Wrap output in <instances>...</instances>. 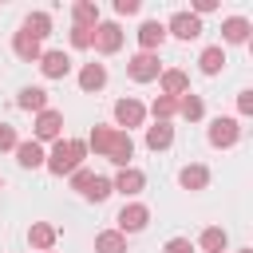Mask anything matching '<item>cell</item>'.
<instances>
[{
	"instance_id": "6da1fadb",
	"label": "cell",
	"mask_w": 253,
	"mask_h": 253,
	"mask_svg": "<svg viewBox=\"0 0 253 253\" xmlns=\"http://www.w3.org/2000/svg\"><path fill=\"white\" fill-rule=\"evenodd\" d=\"M87 150L103 154V158L115 162V166H126L130 154H134V142H130V134L119 130V126H95L91 138H87Z\"/></svg>"
},
{
	"instance_id": "7a4b0ae2",
	"label": "cell",
	"mask_w": 253,
	"mask_h": 253,
	"mask_svg": "<svg viewBox=\"0 0 253 253\" xmlns=\"http://www.w3.org/2000/svg\"><path fill=\"white\" fill-rule=\"evenodd\" d=\"M83 158H87V142H83V138H55L51 154L43 158V166L63 178V174H75Z\"/></svg>"
},
{
	"instance_id": "3957f363",
	"label": "cell",
	"mask_w": 253,
	"mask_h": 253,
	"mask_svg": "<svg viewBox=\"0 0 253 253\" xmlns=\"http://www.w3.org/2000/svg\"><path fill=\"white\" fill-rule=\"evenodd\" d=\"M126 71H130V79L150 83V79H158V75H162V63H158V55H154V51H138V55H130V59H126Z\"/></svg>"
},
{
	"instance_id": "277c9868",
	"label": "cell",
	"mask_w": 253,
	"mask_h": 253,
	"mask_svg": "<svg viewBox=\"0 0 253 253\" xmlns=\"http://www.w3.org/2000/svg\"><path fill=\"white\" fill-rule=\"evenodd\" d=\"M91 47H99L103 55H115V51L123 47V28L111 24V20H99V24H95V40H91Z\"/></svg>"
},
{
	"instance_id": "5b68a950",
	"label": "cell",
	"mask_w": 253,
	"mask_h": 253,
	"mask_svg": "<svg viewBox=\"0 0 253 253\" xmlns=\"http://www.w3.org/2000/svg\"><path fill=\"white\" fill-rule=\"evenodd\" d=\"M237 138H241V123H237V119H213V123H210V146L229 150Z\"/></svg>"
},
{
	"instance_id": "8992f818",
	"label": "cell",
	"mask_w": 253,
	"mask_h": 253,
	"mask_svg": "<svg viewBox=\"0 0 253 253\" xmlns=\"http://www.w3.org/2000/svg\"><path fill=\"white\" fill-rule=\"evenodd\" d=\"M146 221H150V210H146L142 202H130V206H123V210H119V233H123V237H126V233L146 229Z\"/></svg>"
},
{
	"instance_id": "52a82bcc",
	"label": "cell",
	"mask_w": 253,
	"mask_h": 253,
	"mask_svg": "<svg viewBox=\"0 0 253 253\" xmlns=\"http://www.w3.org/2000/svg\"><path fill=\"white\" fill-rule=\"evenodd\" d=\"M142 119H146V107L138 103V99H119L115 103V123L119 126H126V134H130V126H142Z\"/></svg>"
},
{
	"instance_id": "ba28073f",
	"label": "cell",
	"mask_w": 253,
	"mask_h": 253,
	"mask_svg": "<svg viewBox=\"0 0 253 253\" xmlns=\"http://www.w3.org/2000/svg\"><path fill=\"white\" fill-rule=\"evenodd\" d=\"M166 32L178 36V40H198V36H202V20H198L194 12H174L170 24H166Z\"/></svg>"
},
{
	"instance_id": "9c48e42d",
	"label": "cell",
	"mask_w": 253,
	"mask_h": 253,
	"mask_svg": "<svg viewBox=\"0 0 253 253\" xmlns=\"http://www.w3.org/2000/svg\"><path fill=\"white\" fill-rule=\"evenodd\" d=\"M59 130H63V115L59 111H40L36 115V142H51V138H59Z\"/></svg>"
},
{
	"instance_id": "30bf717a",
	"label": "cell",
	"mask_w": 253,
	"mask_h": 253,
	"mask_svg": "<svg viewBox=\"0 0 253 253\" xmlns=\"http://www.w3.org/2000/svg\"><path fill=\"white\" fill-rule=\"evenodd\" d=\"M142 186H146V174H142V170H134V166H123V170H119V178L111 182V190H119V194H126V198L142 194Z\"/></svg>"
},
{
	"instance_id": "8fae6325",
	"label": "cell",
	"mask_w": 253,
	"mask_h": 253,
	"mask_svg": "<svg viewBox=\"0 0 253 253\" xmlns=\"http://www.w3.org/2000/svg\"><path fill=\"white\" fill-rule=\"evenodd\" d=\"M40 71H43L47 79H63V75L71 71V55H67V51H43V55H40Z\"/></svg>"
},
{
	"instance_id": "7c38bea8",
	"label": "cell",
	"mask_w": 253,
	"mask_h": 253,
	"mask_svg": "<svg viewBox=\"0 0 253 253\" xmlns=\"http://www.w3.org/2000/svg\"><path fill=\"white\" fill-rule=\"evenodd\" d=\"M12 51H16L24 63H40V55H43V51H40V40H32L28 32H16V36H12Z\"/></svg>"
},
{
	"instance_id": "4fadbf2b",
	"label": "cell",
	"mask_w": 253,
	"mask_h": 253,
	"mask_svg": "<svg viewBox=\"0 0 253 253\" xmlns=\"http://www.w3.org/2000/svg\"><path fill=\"white\" fill-rule=\"evenodd\" d=\"M158 83H162V95H170V99H178V95H186V91H190V79H186V71H178V67L162 71V75H158Z\"/></svg>"
},
{
	"instance_id": "5bb4252c",
	"label": "cell",
	"mask_w": 253,
	"mask_h": 253,
	"mask_svg": "<svg viewBox=\"0 0 253 253\" xmlns=\"http://www.w3.org/2000/svg\"><path fill=\"white\" fill-rule=\"evenodd\" d=\"M43 158H47V154H43V146H40L36 138H32V142H16V162H20L24 170H36V166H43Z\"/></svg>"
},
{
	"instance_id": "9a60e30c",
	"label": "cell",
	"mask_w": 253,
	"mask_h": 253,
	"mask_svg": "<svg viewBox=\"0 0 253 253\" xmlns=\"http://www.w3.org/2000/svg\"><path fill=\"white\" fill-rule=\"evenodd\" d=\"M221 40H225V43H245V40H249V20H245V16L221 20Z\"/></svg>"
},
{
	"instance_id": "2e32d148",
	"label": "cell",
	"mask_w": 253,
	"mask_h": 253,
	"mask_svg": "<svg viewBox=\"0 0 253 253\" xmlns=\"http://www.w3.org/2000/svg\"><path fill=\"white\" fill-rule=\"evenodd\" d=\"M162 40H166V24H158V20H146V24L138 28V43H142V51H154V47H162Z\"/></svg>"
},
{
	"instance_id": "e0dca14e",
	"label": "cell",
	"mask_w": 253,
	"mask_h": 253,
	"mask_svg": "<svg viewBox=\"0 0 253 253\" xmlns=\"http://www.w3.org/2000/svg\"><path fill=\"white\" fill-rule=\"evenodd\" d=\"M71 20H75V28H95V24H99V4H95V0L71 4Z\"/></svg>"
},
{
	"instance_id": "ac0fdd59",
	"label": "cell",
	"mask_w": 253,
	"mask_h": 253,
	"mask_svg": "<svg viewBox=\"0 0 253 253\" xmlns=\"http://www.w3.org/2000/svg\"><path fill=\"white\" fill-rule=\"evenodd\" d=\"M178 182H182V190H206L210 186V170L206 166H182V174H178Z\"/></svg>"
},
{
	"instance_id": "d6986e66",
	"label": "cell",
	"mask_w": 253,
	"mask_h": 253,
	"mask_svg": "<svg viewBox=\"0 0 253 253\" xmlns=\"http://www.w3.org/2000/svg\"><path fill=\"white\" fill-rule=\"evenodd\" d=\"M28 241H32L36 249L51 253V245H55V225H47V221H32V229H28Z\"/></svg>"
},
{
	"instance_id": "ffe728a7",
	"label": "cell",
	"mask_w": 253,
	"mask_h": 253,
	"mask_svg": "<svg viewBox=\"0 0 253 253\" xmlns=\"http://www.w3.org/2000/svg\"><path fill=\"white\" fill-rule=\"evenodd\" d=\"M95 253H126V237L119 229H103L95 233Z\"/></svg>"
},
{
	"instance_id": "44dd1931",
	"label": "cell",
	"mask_w": 253,
	"mask_h": 253,
	"mask_svg": "<svg viewBox=\"0 0 253 253\" xmlns=\"http://www.w3.org/2000/svg\"><path fill=\"white\" fill-rule=\"evenodd\" d=\"M107 83V67L103 63H83V71H79V87L83 91H99Z\"/></svg>"
},
{
	"instance_id": "7402d4cb",
	"label": "cell",
	"mask_w": 253,
	"mask_h": 253,
	"mask_svg": "<svg viewBox=\"0 0 253 253\" xmlns=\"http://www.w3.org/2000/svg\"><path fill=\"white\" fill-rule=\"evenodd\" d=\"M174 142V126L170 123H154V126H146V146L150 150H166Z\"/></svg>"
},
{
	"instance_id": "603a6c76",
	"label": "cell",
	"mask_w": 253,
	"mask_h": 253,
	"mask_svg": "<svg viewBox=\"0 0 253 253\" xmlns=\"http://www.w3.org/2000/svg\"><path fill=\"white\" fill-rule=\"evenodd\" d=\"M20 32H28L32 40H43V36H51V16H47V12H32Z\"/></svg>"
},
{
	"instance_id": "cb8c5ba5",
	"label": "cell",
	"mask_w": 253,
	"mask_h": 253,
	"mask_svg": "<svg viewBox=\"0 0 253 253\" xmlns=\"http://www.w3.org/2000/svg\"><path fill=\"white\" fill-rule=\"evenodd\" d=\"M16 103H20L24 111H36V115H40V111H47V91H43V87H24Z\"/></svg>"
},
{
	"instance_id": "d4e9b609",
	"label": "cell",
	"mask_w": 253,
	"mask_h": 253,
	"mask_svg": "<svg viewBox=\"0 0 253 253\" xmlns=\"http://www.w3.org/2000/svg\"><path fill=\"white\" fill-rule=\"evenodd\" d=\"M178 115L182 119H190V123H198L202 115H206V103H202V95H178Z\"/></svg>"
},
{
	"instance_id": "484cf974",
	"label": "cell",
	"mask_w": 253,
	"mask_h": 253,
	"mask_svg": "<svg viewBox=\"0 0 253 253\" xmlns=\"http://www.w3.org/2000/svg\"><path fill=\"white\" fill-rule=\"evenodd\" d=\"M198 245H202L206 253H221V249L229 245V237H225V229H217V225H210V229H202V237H198Z\"/></svg>"
},
{
	"instance_id": "4316f807",
	"label": "cell",
	"mask_w": 253,
	"mask_h": 253,
	"mask_svg": "<svg viewBox=\"0 0 253 253\" xmlns=\"http://www.w3.org/2000/svg\"><path fill=\"white\" fill-rule=\"evenodd\" d=\"M198 67H202L206 75H217V71L225 67V51H221V47H206V51L198 55Z\"/></svg>"
},
{
	"instance_id": "83f0119b",
	"label": "cell",
	"mask_w": 253,
	"mask_h": 253,
	"mask_svg": "<svg viewBox=\"0 0 253 253\" xmlns=\"http://www.w3.org/2000/svg\"><path fill=\"white\" fill-rule=\"evenodd\" d=\"M111 194H115V190H111V178H99V174H95V178L87 182V190H83L87 202H107Z\"/></svg>"
},
{
	"instance_id": "f1b7e54d",
	"label": "cell",
	"mask_w": 253,
	"mask_h": 253,
	"mask_svg": "<svg viewBox=\"0 0 253 253\" xmlns=\"http://www.w3.org/2000/svg\"><path fill=\"white\" fill-rule=\"evenodd\" d=\"M150 111H154V119H158V123H170V119L178 115V99H170V95H158Z\"/></svg>"
},
{
	"instance_id": "f546056e",
	"label": "cell",
	"mask_w": 253,
	"mask_h": 253,
	"mask_svg": "<svg viewBox=\"0 0 253 253\" xmlns=\"http://www.w3.org/2000/svg\"><path fill=\"white\" fill-rule=\"evenodd\" d=\"M95 28H71V47H91Z\"/></svg>"
},
{
	"instance_id": "4dcf8cb0",
	"label": "cell",
	"mask_w": 253,
	"mask_h": 253,
	"mask_svg": "<svg viewBox=\"0 0 253 253\" xmlns=\"http://www.w3.org/2000/svg\"><path fill=\"white\" fill-rule=\"evenodd\" d=\"M16 142H20L16 130H12L8 123H0V150H16Z\"/></svg>"
},
{
	"instance_id": "1f68e13d",
	"label": "cell",
	"mask_w": 253,
	"mask_h": 253,
	"mask_svg": "<svg viewBox=\"0 0 253 253\" xmlns=\"http://www.w3.org/2000/svg\"><path fill=\"white\" fill-rule=\"evenodd\" d=\"M162 253H194V245H190V237H170Z\"/></svg>"
},
{
	"instance_id": "d6a6232c",
	"label": "cell",
	"mask_w": 253,
	"mask_h": 253,
	"mask_svg": "<svg viewBox=\"0 0 253 253\" xmlns=\"http://www.w3.org/2000/svg\"><path fill=\"white\" fill-rule=\"evenodd\" d=\"M91 178H95V174H91V170H83V166H79V170H75V174H71V186H75V190H79V194H83V190H87V182H91Z\"/></svg>"
},
{
	"instance_id": "836d02e7",
	"label": "cell",
	"mask_w": 253,
	"mask_h": 253,
	"mask_svg": "<svg viewBox=\"0 0 253 253\" xmlns=\"http://www.w3.org/2000/svg\"><path fill=\"white\" fill-rule=\"evenodd\" d=\"M115 12L119 16H134L138 12V0H115Z\"/></svg>"
},
{
	"instance_id": "e575fe53",
	"label": "cell",
	"mask_w": 253,
	"mask_h": 253,
	"mask_svg": "<svg viewBox=\"0 0 253 253\" xmlns=\"http://www.w3.org/2000/svg\"><path fill=\"white\" fill-rule=\"evenodd\" d=\"M237 111L241 115H253V91H241L237 95Z\"/></svg>"
},
{
	"instance_id": "d590c367",
	"label": "cell",
	"mask_w": 253,
	"mask_h": 253,
	"mask_svg": "<svg viewBox=\"0 0 253 253\" xmlns=\"http://www.w3.org/2000/svg\"><path fill=\"white\" fill-rule=\"evenodd\" d=\"M213 8H217V0H194V16H206Z\"/></svg>"
},
{
	"instance_id": "8d00e7d4",
	"label": "cell",
	"mask_w": 253,
	"mask_h": 253,
	"mask_svg": "<svg viewBox=\"0 0 253 253\" xmlns=\"http://www.w3.org/2000/svg\"><path fill=\"white\" fill-rule=\"evenodd\" d=\"M241 253H253V249H241Z\"/></svg>"
},
{
	"instance_id": "74e56055",
	"label": "cell",
	"mask_w": 253,
	"mask_h": 253,
	"mask_svg": "<svg viewBox=\"0 0 253 253\" xmlns=\"http://www.w3.org/2000/svg\"><path fill=\"white\" fill-rule=\"evenodd\" d=\"M0 190H4V178H0Z\"/></svg>"
}]
</instances>
